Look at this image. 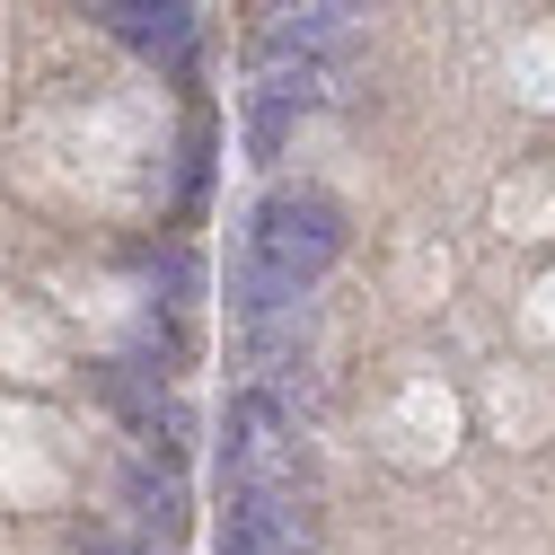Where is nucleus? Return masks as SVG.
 <instances>
[{
	"label": "nucleus",
	"instance_id": "f257e3e1",
	"mask_svg": "<svg viewBox=\"0 0 555 555\" xmlns=\"http://www.w3.org/2000/svg\"><path fill=\"white\" fill-rule=\"evenodd\" d=\"M344 256V212L318 185H283L256 203L247 221V264H238V309L247 318H283L300 309V292Z\"/></svg>",
	"mask_w": 555,
	"mask_h": 555
},
{
	"label": "nucleus",
	"instance_id": "20e7f679",
	"mask_svg": "<svg viewBox=\"0 0 555 555\" xmlns=\"http://www.w3.org/2000/svg\"><path fill=\"white\" fill-rule=\"evenodd\" d=\"M221 467H230V485H283V405L273 397H238L230 405Z\"/></svg>",
	"mask_w": 555,
	"mask_h": 555
},
{
	"label": "nucleus",
	"instance_id": "423d86ee",
	"mask_svg": "<svg viewBox=\"0 0 555 555\" xmlns=\"http://www.w3.org/2000/svg\"><path fill=\"white\" fill-rule=\"evenodd\" d=\"M132 503H142L151 529H185V485H177V476H151V467H142V476H132Z\"/></svg>",
	"mask_w": 555,
	"mask_h": 555
},
{
	"label": "nucleus",
	"instance_id": "0eeeda50",
	"mask_svg": "<svg viewBox=\"0 0 555 555\" xmlns=\"http://www.w3.org/2000/svg\"><path fill=\"white\" fill-rule=\"evenodd\" d=\"M318 10H335V18H371V0H318Z\"/></svg>",
	"mask_w": 555,
	"mask_h": 555
},
{
	"label": "nucleus",
	"instance_id": "6e6552de",
	"mask_svg": "<svg viewBox=\"0 0 555 555\" xmlns=\"http://www.w3.org/2000/svg\"><path fill=\"white\" fill-rule=\"evenodd\" d=\"M89 555H132V546H89Z\"/></svg>",
	"mask_w": 555,
	"mask_h": 555
},
{
	"label": "nucleus",
	"instance_id": "f03ea898",
	"mask_svg": "<svg viewBox=\"0 0 555 555\" xmlns=\"http://www.w3.org/2000/svg\"><path fill=\"white\" fill-rule=\"evenodd\" d=\"M318 98H326V62L318 53H273L264 80H256V98H247V151L256 159H283L292 115H309Z\"/></svg>",
	"mask_w": 555,
	"mask_h": 555
},
{
	"label": "nucleus",
	"instance_id": "7ed1b4c3",
	"mask_svg": "<svg viewBox=\"0 0 555 555\" xmlns=\"http://www.w3.org/2000/svg\"><path fill=\"white\" fill-rule=\"evenodd\" d=\"M292 546H300V512H292V485H230L221 555H292Z\"/></svg>",
	"mask_w": 555,
	"mask_h": 555
},
{
	"label": "nucleus",
	"instance_id": "39448f33",
	"mask_svg": "<svg viewBox=\"0 0 555 555\" xmlns=\"http://www.w3.org/2000/svg\"><path fill=\"white\" fill-rule=\"evenodd\" d=\"M98 18H106V36H124L132 53L177 62L185 36H194V0H98Z\"/></svg>",
	"mask_w": 555,
	"mask_h": 555
}]
</instances>
